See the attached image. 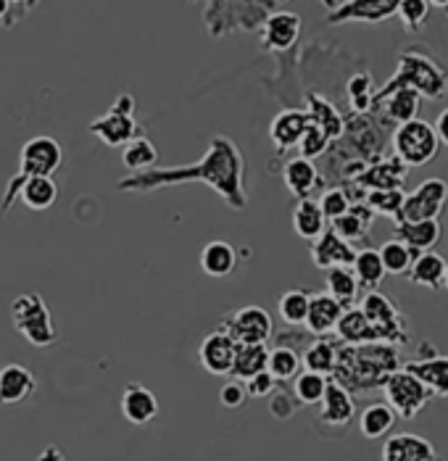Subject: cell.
<instances>
[{
  "instance_id": "1",
  "label": "cell",
  "mask_w": 448,
  "mask_h": 461,
  "mask_svg": "<svg viewBox=\"0 0 448 461\" xmlns=\"http://www.w3.org/2000/svg\"><path fill=\"white\" fill-rule=\"evenodd\" d=\"M396 369H398V351L382 343L351 346L343 354H338L335 361V372L341 375L338 383L343 388H359V391L378 388Z\"/></svg>"
},
{
  "instance_id": "2",
  "label": "cell",
  "mask_w": 448,
  "mask_h": 461,
  "mask_svg": "<svg viewBox=\"0 0 448 461\" xmlns=\"http://www.w3.org/2000/svg\"><path fill=\"white\" fill-rule=\"evenodd\" d=\"M396 87H414L419 95L425 98H443L448 90V74L443 69H438L430 59L425 56H416V53H404L401 59V67L396 79L388 82V87L382 90V95H388L390 90ZM379 95V98H382Z\"/></svg>"
},
{
  "instance_id": "3",
  "label": "cell",
  "mask_w": 448,
  "mask_h": 461,
  "mask_svg": "<svg viewBox=\"0 0 448 461\" xmlns=\"http://www.w3.org/2000/svg\"><path fill=\"white\" fill-rule=\"evenodd\" d=\"M393 150L396 158H401L412 169L430 164L441 150V140L433 124H427L425 119H409L398 124V130L393 132Z\"/></svg>"
},
{
  "instance_id": "4",
  "label": "cell",
  "mask_w": 448,
  "mask_h": 461,
  "mask_svg": "<svg viewBox=\"0 0 448 461\" xmlns=\"http://www.w3.org/2000/svg\"><path fill=\"white\" fill-rule=\"evenodd\" d=\"M11 320L14 327L37 348H48L56 343V327L50 312L37 293H24L11 303Z\"/></svg>"
},
{
  "instance_id": "5",
  "label": "cell",
  "mask_w": 448,
  "mask_h": 461,
  "mask_svg": "<svg viewBox=\"0 0 448 461\" xmlns=\"http://www.w3.org/2000/svg\"><path fill=\"white\" fill-rule=\"evenodd\" d=\"M382 391H385L388 406L401 420H414L430 403V398H433V393L425 388V383L416 380L412 372H407V369L390 372L385 377V383H382Z\"/></svg>"
},
{
  "instance_id": "6",
  "label": "cell",
  "mask_w": 448,
  "mask_h": 461,
  "mask_svg": "<svg viewBox=\"0 0 448 461\" xmlns=\"http://www.w3.org/2000/svg\"><path fill=\"white\" fill-rule=\"evenodd\" d=\"M361 314L367 317V321L372 324L375 335H378V343H407V324L401 320L396 303L382 295L379 290H370L364 298H361Z\"/></svg>"
},
{
  "instance_id": "7",
  "label": "cell",
  "mask_w": 448,
  "mask_h": 461,
  "mask_svg": "<svg viewBox=\"0 0 448 461\" xmlns=\"http://www.w3.org/2000/svg\"><path fill=\"white\" fill-rule=\"evenodd\" d=\"M448 201V182L441 177L425 179L412 195L404 198V206L396 216L398 221H425V219H438Z\"/></svg>"
},
{
  "instance_id": "8",
  "label": "cell",
  "mask_w": 448,
  "mask_h": 461,
  "mask_svg": "<svg viewBox=\"0 0 448 461\" xmlns=\"http://www.w3.org/2000/svg\"><path fill=\"white\" fill-rule=\"evenodd\" d=\"M61 161H64L61 145L48 135L32 138L22 148V175L24 177H50L61 167Z\"/></svg>"
},
{
  "instance_id": "9",
  "label": "cell",
  "mask_w": 448,
  "mask_h": 461,
  "mask_svg": "<svg viewBox=\"0 0 448 461\" xmlns=\"http://www.w3.org/2000/svg\"><path fill=\"white\" fill-rule=\"evenodd\" d=\"M272 317L261 306H245L227 321V332L235 343H267L272 338Z\"/></svg>"
},
{
  "instance_id": "10",
  "label": "cell",
  "mask_w": 448,
  "mask_h": 461,
  "mask_svg": "<svg viewBox=\"0 0 448 461\" xmlns=\"http://www.w3.org/2000/svg\"><path fill=\"white\" fill-rule=\"evenodd\" d=\"M235 348H238V343L233 340V335L227 330H216V332L204 338V343L198 348V358H201L206 372L216 375V377H224L233 372Z\"/></svg>"
},
{
  "instance_id": "11",
  "label": "cell",
  "mask_w": 448,
  "mask_h": 461,
  "mask_svg": "<svg viewBox=\"0 0 448 461\" xmlns=\"http://www.w3.org/2000/svg\"><path fill=\"white\" fill-rule=\"evenodd\" d=\"M311 261L316 269H333V267H351L356 250L351 249V243L343 240L335 230H325L319 238L311 240Z\"/></svg>"
},
{
  "instance_id": "12",
  "label": "cell",
  "mask_w": 448,
  "mask_h": 461,
  "mask_svg": "<svg viewBox=\"0 0 448 461\" xmlns=\"http://www.w3.org/2000/svg\"><path fill=\"white\" fill-rule=\"evenodd\" d=\"M438 459L435 446L414 432H398L390 435L382 446V461H427Z\"/></svg>"
},
{
  "instance_id": "13",
  "label": "cell",
  "mask_w": 448,
  "mask_h": 461,
  "mask_svg": "<svg viewBox=\"0 0 448 461\" xmlns=\"http://www.w3.org/2000/svg\"><path fill=\"white\" fill-rule=\"evenodd\" d=\"M122 414L130 425H148L159 417V398L140 383H130L122 393Z\"/></svg>"
},
{
  "instance_id": "14",
  "label": "cell",
  "mask_w": 448,
  "mask_h": 461,
  "mask_svg": "<svg viewBox=\"0 0 448 461\" xmlns=\"http://www.w3.org/2000/svg\"><path fill=\"white\" fill-rule=\"evenodd\" d=\"M35 375L22 364H5L0 369V406H16L35 393Z\"/></svg>"
},
{
  "instance_id": "15",
  "label": "cell",
  "mask_w": 448,
  "mask_h": 461,
  "mask_svg": "<svg viewBox=\"0 0 448 461\" xmlns=\"http://www.w3.org/2000/svg\"><path fill=\"white\" fill-rule=\"evenodd\" d=\"M319 403H322L319 422H325V425L345 427L353 420V414H356V406H353L351 391L343 388L338 380H327V391H325Z\"/></svg>"
},
{
  "instance_id": "16",
  "label": "cell",
  "mask_w": 448,
  "mask_h": 461,
  "mask_svg": "<svg viewBox=\"0 0 448 461\" xmlns=\"http://www.w3.org/2000/svg\"><path fill=\"white\" fill-rule=\"evenodd\" d=\"M309 113L306 111H298V108H288V111H279L270 127V138L277 145V150H288V148H296L298 140L304 138L306 127H309Z\"/></svg>"
},
{
  "instance_id": "17",
  "label": "cell",
  "mask_w": 448,
  "mask_h": 461,
  "mask_svg": "<svg viewBox=\"0 0 448 461\" xmlns=\"http://www.w3.org/2000/svg\"><path fill=\"white\" fill-rule=\"evenodd\" d=\"M343 314V306L330 295V293H316L309 298V312H306V330L311 335H330L335 332V324Z\"/></svg>"
},
{
  "instance_id": "18",
  "label": "cell",
  "mask_w": 448,
  "mask_h": 461,
  "mask_svg": "<svg viewBox=\"0 0 448 461\" xmlns=\"http://www.w3.org/2000/svg\"><path fill=\"white\" fill-rule=\"evenodd\" d=\"M298 35H301V16L290 11H279L275 16H270L264 24V45L272 50L293 48Z\"/></svg>"
},
{
  "instance_id": "19",
  "label": "cell",
  "mask_w": 448,
  "mask_h": 461,
  "mask_svg": "<svg viewBox=\"0 0 448 461\" xmlns=\"http://www.w3.org/2000/svg\"><path fill=\"white\" fill-rule=\"evenodd\" d=\"M446 258L438 250H422L412 261V269L407 272L409 280L427 290H441L443 287V275H446Z\"/></svg>"
},
{
  "instance_id": "20",
  "label": "cell",
  "mask_w": 448,
  "mask_h": 461,
  "mask_svg": "<svg viewBox=\"0 0 448 461\" xmlns=\"http://www.w3.org/2000/svg\"><path fill=\"white\" fill-rule=\"evenodd\" d=\"M90 132L98 135L108 148H119L127 140H133L135 135V119L133 113H119V111H108L105 116L96 119L90 124Z\"/></svg>"
},
{
  "instance_id": "21",
  "label": "cell",
  "mask_w": 448,
  "mask_h": 461,
  "mask_svg": "<svg viewBox=\"0 0 448 461\" xmlns=\"http://www.w3.org/2000/svg\"><path fill=\"white\" fill-rule=\"evenodd\" d=\"M398 0H348L343 8H338L330 22L338 24V22H348V19H356V22H382L388 19L393 11H396Z\"/></svg>"
},
{
  "instance_id": "22",
  "label": "cell",
  "mask_w": 448,
  "mask_h": 461,
  "mask_svg": "<svg viewBox=\"0 0 448 461\" xmlns=\"http://www.w3.org/2000/svg\"><path fill=\"white\" fill-rule=\"evenodd\" d=\"M404 369L412 372L416 380H422L425 388L433 395L448 398V356H433L425 361H412Z\"/></svg>"
},
{
  "instance_id": "23",
  "label": "cell",
  "mask_w": 448,
  "mask_h": 461,
  "mask_svg": "<svg viewBox=\"0 0 448 461\" xmlns=\"http://www.w3.org/2000/svg\"><path fill=\"white\" fill-rule=\"evenodd\" d=\"M396 235L401 243H407L414 253L422 250H433L441 240V224L438 219H425V221H398L396 224Z\"/></svg>"
},
{
  "instance_id": "24",
  "label": "cell",
  "mask_w": 448,
  "mask_h": 461,
  "mask_svg": "<svg viewBox=\"0 0 448 461\" xmlns=\"http://www.w3.org/2000/svg\"><path fill=\"white\" fill-rule=\"evenodd\" d=\"M282 179L288 185V190L296 195V198H309L314 193V187L319 185V172L314 167V161L298 156V158H290L282 169Z\"/></svg>"
},
{
  "instance_id": "25",
  "label": "cell",
  "mask_w": 448,
  "mask_h": 461,
  "mask_svg": "<svg viewBox=\"0 0 448 461\" xmlns=\"http://www.w3.org/2000/svg\"><path fill=\"white\" fill-rule=\"evenodd\" d=\"M375 224V212L364 203V206H351L343 216L333 219V230L348 240V243H356V240H364L370 235Z\"/></svg>"
},
{
  "instance_id": "26",
  "label": "cell",
  "mask_w": 448,
  "mask_h": 461,
  "mask_svg": "<svg viewBox=\"0 0 448 461\" xmlns=\"http://www.w3.org/2000/svg\"><path fill=\"white\" fill-rule=\"evenodd\" d=\"M407 175H409V167L401 158H390V161H379L375 167H370L359 177V182L370 190H390V187H401Z\"/></svg>"
},
{
  "instance_id": "27",
  "label": "cell",
  "mask_w": 448,
  "mask_h": 461,
  "mask_svg": "<svg viewBox=\"0 0 448 461\" xmlns=\"http://www.w3.org/2000/svg\"><path fill=\"white\" fill-rule=\"evenodd\" d=\"M238 267V253L224 240H211L201 253V269L208 277H227Z\"/></svg>"
},
{
  "instance_id": "28",
  "label": "cell",
  "mask_w": 448,
  "mask_h": 461,
  "mask_svg": "<svg viewBox=\"0 0 448 461\" xmlns=\"http://www.w3.org/2000/svg\"><path fill=\"white\" fill-rule=\"evenodd\" d=\"M267 361H270V348L267 343H238L235 348V361H233V372L238 380H248L259 372L267 369Z\"/></svg>"
},
{
  "instance_id": "29",
  "label": "cell",
  "mask_w": 448,
  "mask_h": 461,
  "mask_svg": "<svg viewBox=\"0 0 448 461\" xmlns=\"http://www.w3.org/2000/svg\"><path fill=\"white\" fill-rule=\"evenodd\" d=\"M338 338L345 340L348 346H361V343H378V335L372 324L361 314V309H343L341 320L335 324Z\"/></svg>"
},
{
  "instance_id": "30",
  "label": "cell",
  "mask_w": 448,
  "mask_h": 461,
  "mask_svg": "<svg viewBox=\"0 0 448 461\" xmlns=\"http://www.w3.org/2000/svg\"><path fill=\"white\" fill-rule=\"evenodd\" d=\"M293 230L304 240H314V238H319L327 230V219H325V213H322L316 201H311V198H301L298 201V206L293 212Z\"/></svg>"
},
{
  "instance_id": "31",
  "label": "cell",
  "mask_w": 448,
  "mask_h": 461,
  "mask_svg": "<svg viewBox=\"0 0 448 461\" xmlns=\"http://www.w3.org/2000/svg\"><path fill=\"white\" fill-rule=\"evenodd\" d=\"M351 272L356 275V283H359V287L378 290L379 285H382V280H385V267H382L379 250L375 249L356 250L353 264H351Z\"/></svg>"
},
{
  "instance_id": "32",
  "label": "cell",
  "mask_w": 448,
  "mask_h": 461,
  "mask_svg": "<svg viewBox=\"0 0 448 461\" xmlns=\"http://www.w3.org/2000/svg\"><path fill=\"white\" fill-rule=\"evenodd\" d=\"M19 195H22L27 209L45 212V209H50L56 203L59 187H56V182L50 177H24V185H22Z\"/></svg>"
},
{
  "instance_id": "33",
  "label": "cell",
  "mask_w": 448,
  "mask_h": 461,
  "mask_svg": "<svg viewBox=\"0 0 448 461\" xmlns=\"http://www.w3.org/2000/svg\"><path fill=\"white\" fill-rule=\"evenodd\" d=\"M396 411L388 406V403H370L364 411H361V417H359V429H361V435L364 438H370V440H378V438H385L393 425H396Z\"/></svg>"
},
{
  "instance_id": "34",
  "label": "cell",
  "mask_w": 448,
  "mask_h": 461,
  "mask_svg": "<svg viewBox=\"0 0 448 461\" xmlns=\"http://www.w3.org/2000/svg\"><path fill=\"white\" fill-rule=\"evenodd\" d=\"M309 119L311 124H316L330 140H335V138H341V132H343V119H341V113L335 111L333 104H327L325 98H319V95H309Z\"/></svg>"
},
{
  "instance_id": "35",
  "label": "cell",
  "mask_w": 448,
  "mask_h": 461,
  "mask_svg": "<svg viewBox=\"0 0 448 461\" xmlns=\"http://www.w3.org/2000/svg\"><path fill=\"white\" fill-rule=\"evenodd\" d=\"M382 98H388V116L398 124L416 119L422 106V95L414 87H396L393 95H382Z\"/></svg>"
},
{
  "instance_id": "36",
  "label": "cell",
  "mask_w": 448,
  "mask_h": 461,
  "mask_svg": "<svg viewBox=\"0 0 448 461\" xmlns=\"http://www.w3.org/2000/svg\"><path fill=\"white\" fill-rule=\"evenodd\" d=\"M327 293L341 303V306H351L359 298V283L356 275L348 267H333L327 269Z\"/></svg>"
},
{
  "instance_id": "37",
  "label": "cell",
  "mask_w": 448,
  "mask_h": 461,
  "mask_svg": "<svg viewBox=\"0 0 448 461\" xmlns=\"http://www.w3.org/2000/svg\"><path fill=\"white\" fill-rule=\"evenodd\" d=\"M309 298L311 293L306 290H288L279 295V303H277V312H279V320L290 327H301L306 321V312H309Z\"/></svg>"
},
{
  "instance_id": "38",
  "label": "cell",
  "mask_w": 448,
  "mask_h": 461,
  "mask_svg": "<svg viewBox=\"0 0 448 461\" xmlns=\"http://www.w3.org/2000/svg\"><path fill=\"white\" fill-rule=\"evenodd\" d=\"M414 253L407 243H401L398 238L382 243L379 249V258H382V267H385V275H407L412 269Z\"/></svg>"
},
{
  "instance_id": "39",
  "label": "cell",
  "mask_w": 448,
  "mask_h": 461,
  "mask_svg": "<svg viewBox=\"0 0 448 461\" xmlns=\"http://www.w3.org/2000/svg\"><path fill=\"white\" fill-rule=\"evenodd\" d=\"M335 361H338V348L330 343V340H316L306 348V354L301 356V364L316 372V375H333L335 372Z\"/></svg>"
},
{
  "instance_id": "40",
  "label": "cell",
  "mask_w": 448,
  "mask_h": 461,
  "mask_svg": "<svg viewBox=\"0 0 448 461\" xmlns=\"http://www.w3.org/2000/svg\"><path fill=\"white\" fill-rule=\"evenodd\" d=\"M293 380H296L293 383V395L304 406H316L322 401L325 391H327V377L325 375H316V372H309V369L306 372H298Z\"/></svg>"
},
{
  "instance_id": "41",
  "label": "cell",
  "mask_w": 448,
  "mask_h": 461,
  "mask_svg": "<svg viewBox=\"0 0 448 461\" xmlns=\"http://www.w3.org/2000/svg\"><path fill=\"white\" fill-rule=\"evenodd\" d=\"M122 161L127 169H148L159 161V150L148 138H133V140L124 142Z\"/></svg>"
},
{
  "instance_id": "42",
  "label": "cell",
  "mask_w": 448,
  "mask_h": 461,
  "mask_svg": "<svg viewBox=\"0 0 448 461\" xmlns=\"http://www.w3.org/2000/svg\"><path fill=\"white\" fill-rule=\"evenodd\" d=\"M267 372L275 377L277 383L293 380L301 372V356L296 354L293 348H275L270 351V361H267Z\"/></svg>"
},
{
  "instance_id": "43",
  "label": "cell",
  "mask_w": 448,
  "mask_h": 461,
  "mask_svg": "<svg viewBox=\"0 0 448 461\" xmlns=\"http://www.w3.org/2000/svg\"><path fill=\"white\" fill-rule=\"evenodd\" d=\"M404 198L407 193L401 187H390V190H370L367 193V206L375 213H382V216H398L401 206H404Z\"/></svg>"
},
{
  "instance_id": "44",
  "label": "cell",
  "mask_w": 448,
  "mask_h": 461,
  "mask_svg": "<svg viewBox=\"0 0 448 461\" xmlns=\"http://www.w3.org/2000/svg\"><path fill=\"white\" fill-rule=\"evenodd\" d=\"M348 98H351V106L356 111H370L372 106V77L370 74H356L351 77L348 82Z\"/></svg>"
},
{
  "instance_id": "45",
  "label": "cell",
  "mask_w": 448,
  "mask_h": 461,
  "mask_svg": "<svg viewBox=\"0 0 448 461\" xmlns=\"http://www.w3.org/2000/svg\"><path fill=\"white\" fill-rule=\"evenodd\" d=\"M396 14L401 16V22H404L409 30H419V27L427 22L430 3H427V0H398Z\"/></svg>"
},
{
  "instance_id": "46",
  "label": "cell",
  "mask_w": 448,
  "mask_h": 461,
  "mask_svg": "<svg viewBox=\"0 0 448 461\" xmlns=\"http://www.w3.org/2000/svg\"><path fill=\"white\" fill-rule=\"evenodd\" d=\"M327 145H330V138H327L316 124H311L309 122V127H306L304 138L298 140L301 156H304V158H309V161H314L316 156H322V153L327 150Z\"/></svg>"
},
{
  "instance_id": "47",
  "label": "cell",
  "mask_w": 448,
  "mask_h": 461,
  "mask_svg": "<svg viewBox=\"0 0 448 461\" xmlns=\"http://www.w3.org/2000/svg\"><path fill=\"white\" fill-rule=\"evenodd\" d=\"M319 209L325 213V219H338V216H343L348 209H351V201H348V195H345L341 187H333V190H327L319 201Z\"/></svg>"
},
{
  "instance_id": "48",
  "label": "cell",
  "mask_w": 448,
  "mask_h": 461,
  "mask_svg": "<svg viewBox=\"0 0 448 461\" xmlns=\"http://www.w3.org/2000/svg\"><path fill=\"white\" fill-rule=\"evenodd\" d=\"M275 391H277V380L270 375V372H267V369L245 380V393H248V395H253V398H267V395H272Z\"/></svg>"
},
{
  "instance_id": "49",
  "label": "cell",
  "mask_w": 448,
  "mask_h": 461,
  "mask_svg": "<svg viewBox=\"0 0 448 461\" xmlns=\"http://www.w3.org/2000/svg\"><path fill=\"white\" fill-rule=\"evenodd\" d=\"M245 398H248L245 385L238 383V380L224 383L222 391H219V401H222V406H227V409H241L242 403H245Z\"/></svg>"
},
{
  "instance_id": "50",
  "label": "cell",
  "mask_w": 448,
  "mask_h": 461,
  "mask_svg": "<svg viewBox=\"0 0 448 461\" xmlns=\"http://www.w3.org/2000/svg\"><path fill=\"white\" fill-rule=\"evenodd\" d=\"M285 401H288V398L279 393V395H275V398H272V403H270L272 414H275V417H279V420H288V417H293V411H296V403H288V406H285Z\"/></svg>"
},
{
  "instance_id": "51",
  "label": "cell",
  "mask_w": 448,
  "mask_h": 461,
  "mask_svg": "<svg viewBox=\"0 0 448 461\" xmlns=\"http://www.w3.org/2000/svg\"><path fill=\"white\" fill-rule=\"evenodd\" d=\"M435 135H438V140L448 145V108L446 111H441V116L435 119Z\"/></svg>"
},
{
  "instance_id": "52",
  "label": "cell",
  "mask_w": 448,
  "mask_h": 461,
  "mask_svg": "<svg viewBox=\"0 0 448 461\" xmlns=\"http://www.w3.org/2000/svg\"><path fill=\"white\" fill-rule=\"evenodd\" d=\"M133 108H135L133 95H119V101L114 104V108H111V111H119V113H133Z\"/></svg>"
},
{
  "instance_id": "53",
  "label": "cell",
  "mask_w": 448,
  "mask_h": 461,
  "mask_svg": "<svg viewBox=\"0 0 448 461\" xmlns=\"http://www.w3.org/2000/svg\"><path fill=\"white\" fill-rule=\"evenodd\" d=\"M37 461H67V456L61 454V448H56V446H48L40 456H37Z\"/></svg>"
},
{
  "instance_id": "54",
  "label": "cell",
  "mask_w": 448,
  "mask_h": 461,
  "mask_svg": "<svg viewBox=\"0 0 448 461\" xmlns=\"http://www.w3.org/2000/svg\"><path fill=\"white\" fill-rule=\"evenodd\" d=\"M427 3H433V5H438V8H446L448 0H427Z\"/></svg>"
},
{
  "instance_id": "55",
  "label": "cell",
  "mask_w": 448,
  "mask_h": 461,
  "mask_svg": "<svg viewBox=\"0 0 448 461\" xmlns=\"http://www.w3.org/2000/svg\"><path fill=\"white\" fill-rule=\"evenodd\" d=\"M5 11H8V0H0V19H3Z\"/></svg>"
},
{
  "instance_id": "56",
  "label": "cell",
  "mask_w": 448,
  "mask_h": 461,
  "mask_svg": "<svg viewBox=\"0 0 448 461\" xmlns=\"http://www.w3.org/2000/svg\"><path fill=\"white\" fill-rule=\"evenodd\" d=\"M443 287L448 290V264H446V275H443Z\"/></svg>"
},
{
  "instance_id": "57",
  "label": "cell",
  "mask_w": 448,
  "mask_h": 461,
  "mask_svg": "<svg viewBox=\"0 0 448 461\" xmlns=\"http://www.w3.org/2000/svg\"><path fill=\"white\" fill-rule=\"evenodd\" d=\"M427 461H438V459H427Z\"/></svg>"
}]
</instances>
